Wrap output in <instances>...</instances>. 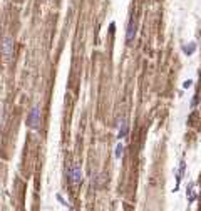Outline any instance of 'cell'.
Returning a JSON list of instances; mask_svg holds the SVG:
<instances>
[{
    "label": "cell",
    "instance_id": "4",
    "mask_svg": "<svg viewBox=\"0 0 201 211\" xmlns=\"http://www.w3.org/2000/svg\"><path fill=\"white\" fill-rule=\"evenodd\" d=\"M136 22H134V19L129 20V24H127V29H126V42L127 44H131L134 40V37H136Z\"/></svg>",
    "mask_w": 201,
    "mask_h": 211
},
{
    "label": "cell",
    "instance_id": "9",
    "mask_svg": "<svg viewBox=\"0 0 201 211\" xmlns=\"http://www.w3.org/2000/svg\"><path fill=\"white\" fill-rule=\"evenodd\" d=\"M191 80H186V82H184V84H183V87H184V89H188V87H191Z\"/></svg>",
    "mask_w": 201,
    "mask_h": 211
},
{
    "label": "cell",
    "instance_id": "5",
    "mask_svg": "<svg viewBox=\"0 0 201 211\" xmlns=\"http://www.w3.org/2000/svg\"><path fill=\"white\" fill-rule=\"evenodd\" d=\"M117 126H119V133H117V137H119V139H122V137H126V136H127V124H126L124 119H121Z\"/></svg>",
    "mask_w": 201,
    "mask_h": 211
},
{
    "label": "cell",
    "instance_id": "8",
    "mask_svg": "<svg viewBox=\"0 0 201 211\" xmlns=\"http://www.w3.org/2000/svg\"><path fill=\"white\" fill-rule=\"evenodd\" d=\"M55 198H57L59 201L62 203V204H64V206H69V203L66 201V200H64V198H62V196H60V194H57V196H55Z\"/></svg>",
    "mask_w": 201,
    "mask_h": 211
},
{
    "label": "cell",
    "instance_id": "10",
    "mask_svg": "<svg viewBox=\"0 0 201 211\" xmlns=\"http://www.w3.org/2000/svg\"><path fill=\"white\" fill-rule=\"evenodd\" d=\"M196 102H198V99H196V96H194V99H193V102H191V106H193V107L196 106Z\"/></svg>",
    "mask_w": 201,
    "mask_h": 211
},
{
    "label": "cell",
    "instance_id": "1",
    "mask_svg": "<svg viewBox=\"0 0 201 211\" xmlns=\"http://www.w3.org/2000/svg\"><path fill=\"white\" fill-rule=\"evenodd\" d=\"M67 176H69L70 184H74V186L81 184V183H82V171H81V166H79V164H72V166L69 168Z\"/></svg>",
    "mask_w": 201,
    "mask_h": 211
},
{
    "label": "cell",
    "instance_id": "3",
    "mask_svg": "<svg viewBox=\"0 0 201 211\" xmlns=\"http://www.w3.org/2000/svg\"><path fill=\"white\" fill-rule=\"evenodd\" d=\"M2 55L5 60H10L14 55V40L12 37H3L2 40Z\"/></svg>",
    "mask_w": 201,
    "mask_h": 211
},
{
    "label": "cell",
    "instance_id": "11",
    "mask_svg": "<svg viewBox=\"0 0 201 211\" xmlns=\"http://www.w3.org/2000/svg\"><path fill=\"white\" fill-rule=\"evenodd\" d=\"M0 126H2V111H0Z\"/></svg>",
    "mask_w": 201,
    "mask_h": 211
},
{
    "label": "cell",
    "instance_id": "7",
    "mask_svg": "<svg viewBox=\"0 0 201 211\" xmlns=\"http://www.w3.org/2000/svg\"><path fill=\"white\" fill-rule=\"evenodd\" d=\"M122 154H124V144H121V143H119L117 146H116V153H114V156L117 158V159H119V158H121Z\"/></svg>",
    "mask_w": 201,
    "mask_h": 211
},
{
    "label": "cell",
    "instance_id": "6",
    "mask_svg": "<svg viewBox=\"0 0 201 211\" xmlns=\"http://www.w3.org/2000/svg\"><path fill=\"white\" fill-rule=\"evenodd\" d=\"M194 50H196V44H189V45H183V52H184L186 55H193V54H194Z\"/></svg>",
    "mask_w": 201,
    "mask_h": 211
},
{
    "label": "cell",
    "instance_id": "2",
    "mask_svg": "<svg viewBox=\"0 0 201 211\" xmlns=\"http://www.w3.org/2000/svg\"><path fill=\"white\" fill-rule=\"evenodd\" d=\"M39 124H40V107L39 106H34L32 111L27 116V126L32 127V129H37Z\"/></svg>",
    "mask_w": 201,
    "mask_h": 211
}]
</instances>
